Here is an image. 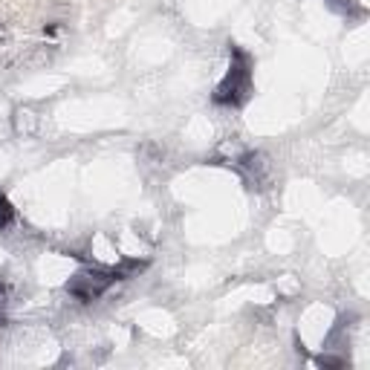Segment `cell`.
<instances>
[{
  "instance_id": "5",
  "label": "cell",
  "mask_w": 370,
  "mask_h": 370,
  "mask_svg": "<svg viewBox=\"0 0 370 370\" xmlns=\"http://www.w3.org/2000/svg\"><path fill=\"white\" fill-rule=\"evenodd\" d=\"M18 220V211H15V205L9 203L6 194H0V231H6L12 223Z\"/></svg>"
},
{
  "instance_id": "7",
  "label": "cell",
  "mask_w": 370,
  "mask_h": 370,
  "mask_svg": "<svg viewBox=\"0 0 370 370\" xmlns=\"http://www.w3.org/2000/svg\"><path fill=\"white\" fill-rule=\"evenodd\" d=\"M44 35L58 38V35H61V23H49V26H44Z\"/></svg>"
},
{
  "instance_id": "4",
  "label": "cell",
  "mask_w": 370,
  "mask_h": 370,
  "mask_svg": "<svg viewBox=\"0 0 370 370\" xmlns=\"http://www.w3.org/2000/svg\"><path fill=\"white\" fill-rule=\"evenodd\" d=\"M38 125H41V116L32 111L30 104L15 107V113H12V130H15L18 136H35Z\"/></svg>"
},
{
  "instance_id": "8",
  "label": "cell",
  "mask_w": 370,
  "mask_h": 370,
  "mask_svg": "<svg viewBox=\"0 0 370 370\" xmlns=\"http://www.w3.org/2000/svg\"><path fill=\"white\" fill-rule=\"evenodd\" d=\"M0 41H6V26L0 23Z\"/></svg>"
},
{
  "instance_id": "2",
  "label": "cell",
  "mask_w": 370,
  "mask_h": 370,
  "mask_svg": "<svg viewBox=\"0 0 370 370\" xmlns=\"http://www.w3.org/2000/svg\"><path fill=\"white\" fill-rule=\"evenodd\" d=\"M231 168H235L246 188L252 191H264L275 183V165H272V159L266 154H260V150H243V154L231 162Z\"/></svg>"
},
{
  "instance_id": "3",
  "label": "cell",
  "mask_w": 370,
  "mask_h": 370,
  "mask_svg": "<svg viewBox=\"0 0 370 370\" xmlns=\"http://www.w3.org/2000/svg\"><path fill=\"white\" fill-rule=\"evenodd\" d=\"M116 272H104V269H87V272H78V275L70 278V284H67V292H70L73 298L84 301V304H90V301H99L111 286L116 284Z\"/></svg>"
},
{
  "instance_id": "1",
  "label": "cell",
  "mask_w": 370,
  "mask_h": 370,
  "mask_svg": "<svg viewBox=\"0 0 370 370\" xmlns=\"http://www.w3.org/2000/svg\"><path fill=\"white\" fill-rule=\"evenodd\" d=\"M249 93H252V64H249V56H246L243 49L231 47V67H229L226 78L214 90V102L238 107V104H243L246 99H249Z\"/></svg>"
},
{
  "instance_id": "9",
  "label": "cell",
  "mask_w": 370,
  "mask_h": 370,
  "mask_svg": "<svg viewBox=\"0 0 370 370\" xmlns=\"http://www.w3.org/2000/svg\"><path fill=\"white\" fill-rule=\"evenodd\" d=\"M6 295H3V290H0V310H3V304H6V301H3Z\"/></svg>"
},
{
  "instance_id": "6",
  "label": "cell",
  "mask_w": 370,
  "mask_h": 370,
  "mask_svg": "<svg viewBox=\"0 0 370 370\" xmlns=\"http://www.w3.org/2000/svg\"><path fill=\"white\" fill-rule=\"evenodd\" d=\"M315 365L319 367H345V359H338V356H319V359H315Z\"/></svg>"
}]
</instances>
